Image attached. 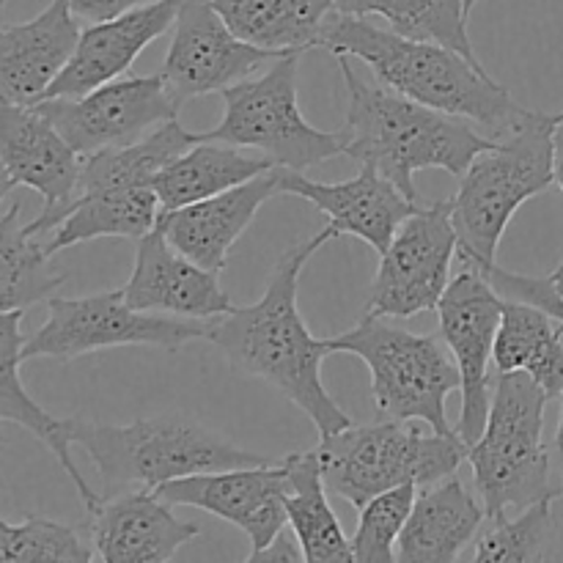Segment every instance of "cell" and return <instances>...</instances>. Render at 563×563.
<instances>
[{"instance_id": "e0dca14e", "label": "cell", "mask_w": 563, "mask_h": 563, "mask_svg": "<svg viewBox=\"0 0 563 563\" xmlns=\"http://www.w3.org/2000/svg\"><path fill=\"white\" fill-rule=\"evenodd\" d=\"M124 297L135 311L201 322H212L234 311V302L220 286L218 273L176 251L159 225L137 240L135 267L124 286Z\"/></svg>"}, {"instance_id": "5b68a950", "label": "cell", "mask_w": 563, "mask_h": 563, "mask_svg": "<svg viewBox=\"0 0 563 563\" xmlns=\"http://www.w3.org/2000/svg\"><path fill=\"white\" fill-rule=\"evenodd\" d=\"M555 121L559 113L531 110L462 174L460 192L451 198L462 262L493 269L498 245L517 209L555 185Z\"/></svg>"}, {"instance_id": "2e32d148", "label": "cell", "mask_w": 563, "mask_h": 563, "mask_svg": "<svg viewBox=\"0 0 563 563\" xmlns=\"http://www.w3.org/2000/svg\"><path fill=\"white\" fill-rule=\"evenodd\" d=\"M0 196L31 187L44 198V209H53L75 198L82 157L38 104L0 102Z\"/></svg>"}, {"instance_id": "836d02e7", "label": "cell", "mask_w": 563, "mask_h": 563, "mask_svg": "<svg viewBox=\"0 0 563 563\" xmlns=\"http://www.w3.org/2000/svg\"><path fill=\"white\" fill-rule=\"evenodd\" d=\"M71 11L86 22H104L113 16L124 14V11L135 9V5L152 3V0H69Z\"/></svg>"}, {"instance_id": "74e56055", "label": "cell", "mask_w": 563, "mask_h": 563, "mask_svg": "<svg viewBox=\"0 0 563 563\" xmlns=\"http://www.w3.org/2000/svg\"><path fill=\"white\" fill-rule=\"evenodd\" d=\"M550 280H553V286H555V289H559V295L563 297V258H561L559 267H555V273L550 275Z\"/></svg>"}, {"instance_id": "f546056e", "label": "cell", "mask_w": 563, "mask_h": 563, "mask_svg": "<svg viewBox=\"0 0 563 563\" xmlns=\"http://www.w3.org/2000/svg\"><path fill=\"white\" fill-rule=\"evenodd\" d=\"M335 11L352 16H383L390 31L401 36L438 42L476 58L471 33H467L465 0H335Z\"/></svg>"}, {"instance_id": "7c38bea8", "label": "cell", "mask_w": 563, "mask_h": 563, "mask_svg": "<svg viewBox=\"0 0 563 563\" xmlns=\"http://www.w3.org/2000/svg\"><path fill=\"white\" fill-rule=\"evenodd\" d=\"M504 308L506 300L500 291L473 262H465V267L451 278L449 289L438 302L440 335L454 355L462 377V416L456 432L467 445L476 443L487 427L493 401L489 368L495 366V339Z\"/></svg>"}, {"instance_id": "8d00e7d4", "label": "cell", "mask_w": 563, "mask_h": 563, "mask_svg": "<svg viewBox=\"0 0 563 563\" xmlns=\"http://www.w3.org/2000/svg\"><path fill=\"white\" fill-rule=\"evenodd\" d=\"M555 471H559V495H563V396H561V421L559 432H555Z\"/></svg>"}, {"instance_id": "d6986e66", "label": "cell", "mask_w": 563, "mask_h": 563, "mask_svg": "<svg viewBox=\"0 0 563 563\" xmlns=\"http://www.w3.org/2000/svg\"><path fill=\"white\" fill-rule=\"evenodd\" d=\"M181 0H152L104 22H91L80 33L75 55L49 86L44 99L82 97L124 75L137 55L174 27ZM42 99V102H44Z\"/></svg>"}, {"instance_id": "30bf717a", "label": "cell", "mask_w": 563, "mask_h": 563, "mask_svg": "<svg viewBox=\"0 0 563 563\" xmlns=\"http://www.w3.org/2000/svg\"><path fill=\"white\" fill-rule=\"evenodd\" d=\"M209 322L135 311L124 289L88 297H49L47 319L22 344V363L36 357L75 361L115 346H157L179 350L196 339H207Z\"/></svg>"}, {"instance_id": "e575fe53", "label": "cell", "mask_w": 563, "mask_h": 563, "mask_svg": "<svg viewBox=\"0 0 563 563\" xmlns=\"http://www.w3.org/2000/svg\"><path fill=\"white\" fill-rule=\"evenodd\" d=\"M247 561L258 563V561H306V553H302V544L297 539L295 531H280L273 542L267 544L264 550L258 553L247 555Z\"/></svg>"}, {"instance_id": "5bb4252c", "label": "cell", "mask_w": 563, "mask_h": 563, "mask_svg": "<svg viewBox=\"0 0 563 563\" xmlns=\"http://www.w3.org/2000/svg\"><path fill=\"white\" fill-rule=\"evenodd\" d=\"M275 58H280V53L236 36L212 0H181L159 75L176 102L185 104L203 93H223Z\"/></svg>"}, {"instance_id": "6da1fadb", "label": "cell", "mask_w": 563, "mask_h": 563, "mask_svg": "<svg viewBox=\"0 0 563 563\" xmlns=\"http://www.w3.org/2000/svg\"><path fill=\"white\" fill-rule=\"evenodd\" d=\"M330 240L339 236L324 225L317 236L289 247L275 264L264 295L253 306L212 319L207 335L236 374L273 385L300 407L317 427L319 440L352 427L350 416L335 405L322 383V363L330 355V344L313 339L297 308L302 267Z\"/></svg>"}, {"instance_id": "52a82bcc", "label": "cell", "mask_w": 563, "mask_h": 563, "mask_svg": "<svg viewBox=\"0 0 563 563\" xmlns=\"http://www.w3.org/2000/svg\"><path fill=\"white\" fill-rule=\"evenodd\" d=\"M330 355L346 352L366 363L377 418L427 423L440 434H454L445 399L462 388L460 368L443 335H418L388 317H366L346 333L328 339Z\"/></svg>"}, {"instance_id": "1f68e13d", "label": "cell", "mask_w": 563, "mask_h": 563, "mask_svg": "<svg viewBox=\"0 0 563 563\" xmlns=\"http://www.w3.org/2000/svg\"><path fill=\"white\" fill-rule=\"evenodd\" d=\"M97 550L88 548L71 526L31 515L22 522H0L3 563H88Z\"/></svg>"}, {"instance_id": "4dcf8cb0", "label": "cell", "mask_w": 563, "mask_h": 563, "mask_svg": "<svg viewBox=\"0 0 563 563\" xmlns=\"http://www.w3.org/2000/svg\"><path fill=\"white\" fill-rule=\"evenodd\" d=\"M553 500L555 498H544L528 506L515 520H506V515L487 517L478 537L473 539L471 561L498 563L548 559L550 542H553Z\"/></svg>"}, {"instance_id": "f1b7e54d", "label": "cell", "mask_w": 563, "mask_h": 563, "mask_svg": "<svg viewBox=\"0 0 563 563\" xmlns=\"http://www.w3.org/2000/svg\"><path fill=\"white\" fill-rule=\"evenodd\" d=\"M49 258L47 240L27 234L20 223V203H11L0 218V313L27 311L66 284V275L49 267Z\"/></svg>"}, {"instance_id": "d6a6232c", "label": "cell", "mask_w": 563, "mask_h": 563, "mask_svg": "<svg viewBox=\"0 0 563 563\" xmlns=\"http://www.w3.org/2000/svg\"><path fill=\"white\" fill-rule=\"evenodd\" d=\"M416 495V484H401L388 493H379L363 506L357 531L352 537V553L357 563L399 561V539L410 520Z\"/></svg>"}, {"instance_id": "8fae6325", "label": "cell", "mask_w": 563, "mask_h": 563, "mask_svg": "<svg viewBox=\"0 0 563 563\" xmlns=\"http://www.w3.org/2000/svg\"><path fill=\"white\" fill-rule=\"evenodd\" d=\"M454 256H460V234L451 201L421 203L383 253L377 278L368 289L366 317L410 319L438 311L440 297L451 284Z\"/></svg>"}, {"instance_id": "cb8c5ba5", "label": "cell", "mask_w": 563, "mask_h": 563, "mask_svg": "<svg viewBox=\"0 0 563 563\" xmlns=\"http://www.w3.org/2000/svg\"><path fill=\"white\" fill-rule=\"evenodd\" d=\"M22 313L25 311L0 313V418L9 423H20L22 429H27L33 438L42 440L53 451V456L60 462L66 476L71 478V484L77 487V495H80L88 515H91V511H97L102 506L104 498L88 487L86 476H82L80 467L71 460V445L75 443L69 438V421H60V418H53L49 412H44L31 399L25 385H22L20 366L22 344H25V339H22Z\"/></svg>"}, {"instance_id": "ba28073f", "label": "cell", "mask_w": 563, "mask_h": 563, "mask_svg": "<svg viewBox=\"0 0 563 563\" xmlns=\"http://www.w3.org/2000/svg\"><path fill=\"white\" fill-rule=\"evenodd\" d=\"M324 484L333 495L363 509L379 493L416 484L418 489L456 476L471 445L454 434L421 432L412 421L346 427L319 440Z\"/></svg>"}, {"instance_id": "4316f807", "label": "cell", "mask_w": 563, "mask_h": 563, "mask_svg": "<svg viewBox=\"0 0 563 563\" xmlns=\"http://www.w3.org/2000/svg\"><path fill=\"white\" fill-rule=\"evenodd\" d=\"M495 372H526L548 390L563 396V324L533 302L506 300L495 339Z\"/></svg>"}, {"instance_id": "7a4b0ae2", "label": "cell", "mask_w": 563, "mask_h": 563, "mask_svg": "<svg viewBox=\"0 0 563 563\" xmlns=\"http://www.w3.org/2000/svg\"><path fill=\"white\" fill-rule=\"evenodd\" d=\"M322 47L363 60L379 82L429 108L467 119L493 141L509 135L531 113L460 49L385 31L366 16L335 11L324 27Z\"/></svg>"}, {"instance_id": "3957f363", "label": "cell", "mask_w": 563, "mask_h": 563, "mask_svg": "<svg viewBox=\"0 0 563 563\" xmlns=\"http://www.w3.org/2000/svg\"><path fill=\"white\" fill-rule=\"evenodd\" d=\"M335 58L350 97L341 126L344 154L361 165H374L412 201H421L416 174L440 168L462 176L473 159L495 143L484 132L473 130L467 119L416 102L379 80H363L352 69L350 55Z\"/></svg>"}, {"instance_id": "83f0119b", "label": "cell", "mask_w": 563, "mask_h": 563, "mask_svg": "<svg viewBox=\"0 0 563 563\" xmlns=\"http://www.w3.org/2000/svg\"><path fill=\"white\" fill-rule=\"evenodd\" d=\"M289 489H286V511L289 528L302 544L306 561L313 563H346L355 561L352 542L344 537L339 517L330 509L328 484H324L322 456L319 449L300 451L286 456Z\"/></svg>"}, {"instance_id": "603a6c76", "label": "cell", "mask_w": 563, "mask_h": 563, "mask_svg": "<svg viewBox=\"0 0 563 563\" xmlns=\"http://www.w3.org/2000/svg\"><path fill=\"white\" fill-rule=\"evenodd\" d=\"M487 522V511L476 495L449 476L421 487L412 504L410 520L399 539L401 563H454Z\"/></svg>"}, {"instance_id": "d590c367", "label": "cell", "mask_w": 563, "mask_h": 563, "mask_svg": "<svg viewBox=\"0 0 563 563\" xmlns=\"http://www.w3.org/2000/svg\"><path fill=\"white\" fill-rule=\"evenodd\" d=\"M553 165H555V185L561 187L563 192V113H559V121H555V137H553Z\"/></svg>"}, {"instance_id": "8992f818", "label": "cell", "mask_w": 563, "mask_h": 563, "mask_svg": "<svg viewBox=\"0 0 563 563\" xmlns=\"http://www.w3.org/2000/svg\"><path fill=\"white\" fill-rule=\"evenodd\" d=\"M548 401V390L531 374L495 372L487 427L467 451L487 517L559 498L544 445Z\"/></svg>"}, {"instance_id": "277c9868", "label": "cell", "mask_w": 563, "mask_h": 563, "mask_svg": "<svg viewBox=\"0 0 563 563\" xmlns=\"http://www.w3.org/2000/svg\"><path fill=\"white\" fill-rule=\"evenodd\" d=\"M71 443L86 449L102 478V498L132 487L157 489L196 473L264 465V456L242 451L185 416H163L113 427L69 418Z\"/></svg>"}, {"instance_id": "ac0fdd59", "label": "cell", "mask_w": 563, "mask_h": 563, "mask_svg": "<svg viewBox=\"0 0 563 563\" xmlns=\"http://www.w3.org/2000/svg\"><path fill=\"white\" fill-rule=\"evenodd\" d=\"M280 192L311 201L319 212L328 214V225L335 236H357L379 256L388 251L399 225L421 207V201L405 196L374 165H361L355 179L335 181V185L308 179L300 170L280 168Z\"/></svg>"}, {"instance_id": "4fadbf2b", "label": "cell", "mask_w": 563, "mask_h": 563, "mask_svg": "<svg viewBox=\"0 0 563 563\" xmlns=\"http://www.w3.org/2000/svg\"><path fill=\"white\" fill-rule=\"evenodd\" d=\"M80 157L132 146L179 119L181 104L170 93L163 75L115 77L82 97H58L38 102Z\"/></svg>"}, {"instance_id": "9a60e30c", "label": "cell", "mask_w": 563, "mask_h": 563, "mask_svg": "<svg viewBox=\"0 0 563 563\" xmlns=\"http://www.w3.org/2000/svg\"><path fill=\"white\" fill-rule=\"evenodd\" d=\"M286 489H289L286 462L280 465L264 462L253 467L176 478L157 487V493L168 504L209 511L231 522L251 539V553H258L289 526Z\"/></svg>"}, {"instance_id": "484cf974", "label": "cell", "mask_w": 563, "mask_h": 563, "mask_svg": "<svg viewBox=\"0 0 563 563\" xmlns=\"http://www.w3.org/2000/svg\"><path fill=\"white\" fill-rule=\"evenodd\" d=\"M231 31L247 44L273 53L322 47L335 0H212Z\"/></svg>"}, {"instance_id": "d4e9b609", "label": "cell", "mask_w": 563, "mask_h": 563, "mask_svg": "<svg viewBox=\"0 0 563 563\" xmlns=\"http://www.w3.org/2000/svg\"><path fill=\"white\" fill-rule=\"evenodd\" d=\"M273 168L278 165L269 163L264 154H247L245 148L231 146V143L201 137L159 170L154 187H157L163 212H170V209H181L187 203L203 201V198H212L236 185H245Z\"/></svg>"}, {"instance_id": "ffe728a7", "label": "cell", "mask_w": 563, "mask_h": 563, "mask_svg": "<svg viewBox=\"0 0 563 563\" xmlns=\"http://www.w3.org/2000/svg\"><path fill=\"white\" fill-rule=\"evenodd\" d=\"M157 489L137 487L104 498L91 511V539L99 561L108 563H165L198 537L196 522L170 511Z\"/></svg>"}, {"instance_id": "7402d4cb", "label": "cell", "mask_w": 563, "mask_h": 563, "mask_svg": "<svg viewBox=\"0 0 563 563\" xmlns=\"http://www.w3.org/2000/svg\"><path fill=\"white\" fill-rule=\"evenodd\" d=\"M275 192H280V168L203 201L163 212L159 229L176 251L212 273H223L234 242L245 234L262 203Z\"/></svg>"}, {"instance_id": "44dd1931", "label": "cell", "mask_w": 563, "mask_h": 563, "mask_svg": "<svg viewBox=\"0 0 563 563\" xmlns=\"http://www.w3.org/2000/svg\"><path fill=\"white\" fill-rule=\"evenodd\" d=\"M80 16L69 0H53L33 20L0 27V99L38 104L75 55Z\"/></svg>"}, {"instance_id": "9c48e42d", "label": "cell", "mask_w": 563, "mask_h": 563, "mask_svg": "<svg viewBox=\"0 0 563 563\" xmlns=\"http://www.w3.org/2000/svg\"><path fill=\"white\" fill-rule=\"evenodd\" d=\"M297 66L300 53L275 58L262 75L240 80L223 91V119L214 130L201 132L203 141L231 143L264 154L273 165L308 170L344 154V135L317 130L297 102Z\"/></svg>"}, {"instance_id": "f35d334b", "label": "cell", "mask_w": 563, "mask_h": 563, "mask_svg": "<svg viewBox=\"0 0 563 563\" xmlns=\"http://www.w3.org/2000/svg\"><path fill=\"white\" fill-rule=\"evenodd\" d=\"M465 5H467V11H471L473 5H476V0H465Z\"/></svg>"}]
</instances>
